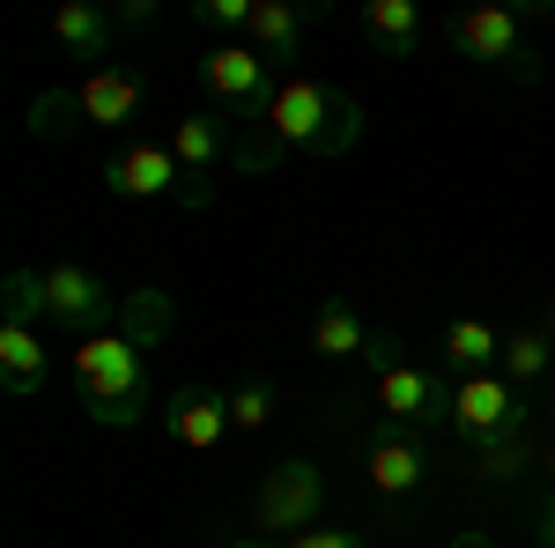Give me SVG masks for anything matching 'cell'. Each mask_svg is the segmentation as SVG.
<instances>
[{
  "instance_id": "obj_1",
  "label": "cell",
  "mask_w": 555,
  "mask_h": 548,
  "mask_svg": "<svg viewBox=\"0 0 555 548\" xmlns=\"http://www.w3.org/2000/svg\"><path fill=\"white\" fill-rule=\"evenodd\" d=\"M259 127H267V141L237 149V170L245 178L274 170L282 156H348L363 141V104L341 97L326 75H289V82L274 89V104H267Z\"/></svg>"
},
{
  "instance_id": "obj_2",
  "label": "cell",
  "mask_w": 555,
  "mask_h": 548,
  "mask_svg": "<svg viewBox=\"0 0 555 548\" xmlns=\"http://www.w3.org/2000/svg\"><path fill=\"white\" fill-rule=\"evenodd\" d=\"M8 319H30V327H75V334H119L127 327V296L104 290V275H89L82 259H52V267H23L8 275Z\"/></svg>"
},
{
  "instance_id": "obj_3",
  "label": "cell",
  "mask_w": 555,
  "mask_h": 548,
  "mask_svg": "<svg viewBox=\"0 0 555 548\" xmlns=\"http://www.w3.org/2000/svg\"><path fill=\"white\" fill-rule=\"evenodd\" d=\"M75 385H82V416L96 430H133V422L164 416L156 400V379H149V341H133L127 327L119 334H89L75 341Z\"/></svg>"
},
{
  "instance_id": "obj_4",
  "label": "cell",
  "mask_w": 555,
  "mask_h": 548,
  "mask_svg": "<svg viewBox=\"0 0 555 548\" xmlns=\"http://www.w3.org/2000/svg\"><path fill=\"white\" fill-rule=\"evenodd\" d=\"M319 511H326V467H319V460H282V467L259 474L245 519H253V534L282 541V534H311Z\"/></svg>"
},
{
  "instance_id": "obj_5",
  "label": "cell",
  "mask_w": 555,
  "mask_h": 548,
  "mask_svg": "<svg viewBox=\"0 0 555 548\" xmlns=\"http://www.w3.org/2000/svg\"><path fill=\"white\" fill-rule=\"evenodd\" d=\"M444 38H452V52L460 60H474V67H496V75H518V82H541V60H533V44H526V30H518L512 8H460L452 23H444Z\"/></svg>"
},
{
  "instance_id": "obj_6",
  "label": "cell",
  "mask_w": 555,
  "mask_h": 548,
  "mask_svg": "<svg viewBox=\"0 0 555 548\" xmlns=\"http://www.w3.org/2000/svg\"><path fill=\"white\" fill-rule=\"evenodd\" d=\"M541 408H526V393H518L504 371H481V379H452V430L467 437L474 453L481 445H504L518 430H533Z\"/></svg>"
},
{
  "instance_id": "obj_7",
  "label": "cell",
  "mask_w": 555,
  "mask_h": 548,
  "mask_svg": "<svg viewBox=\"0 0 555 548\" xmlns=\"http://www.w3.org/2000/svg\"><path fill=\"white\" fill-rule=\"evenodd\" d=\"M193 75H201V89H208L222 112H253V119H267L274 89L289 82V75H282V67H274L267 52H253L245 38H237V44H208Z\"/></svg>"
},
{
  "instance_id": "obj_8",
  "label": "cell",
  "mask_w": 555,
  "mask_h": 548,
  "mask_svg": "<svg viewBox=\"0 0 555 548\" xmlns=\"http://www.w3.org/2000/svg\"><path fill=\"white\" fill-rule=\"evenodd\" d=\"M363 482H371L378 505H408V497H423L429 445L408 430V422H378V430L363 437Z\"/></svg>"
},
{
  "instance_id": "obj_9",
  "label": "cell",
  "mask_w": 555,
  "mask_h": 548,
  "mask_svg": "<svg viewBox=\"0 0 555 548\" xmlns=\"http://www.w3.org/2000/svg\"><path fill=\"white\" fill-rule=\"evenodd\" d=\"M104 193L112 201H185L193 208V186L178 170L171 141H127L112 164H104Z\"/></svg>"
},
{
  "instance_id": "obj_10",
  "label": "cell",
  "mask_w": 555,
  "mask_h": 548,
  "mask_svg": "<svg viewBox=\"0 0 555 548\" xmlns=\"http://www.w3.org/2000/svg\"><path fill=\"white\" fill-rule=\"evenodd\" d=\"M378 416L408 430H452V371H423V364L378 371Z\"/></svg>"
},
{
  "instance_id": "obj_11",
  "label": "cell",
  "mask_w": 555,
  "mask_h": 548,
  "mask_svg": "<svg viewBox=\"0 0 555 548\" xmlns=\"http://www.w3.org/2000/svg\"><path fill=\"white\" fill-rule=\"evenodd\" d=\"M164 141H171V156H178V170H185V186H193V208H208L215 170L237 164V149H230V119H222V112H178Z\"/></svg>"
},
{
  "instance_id": "obj_12",
  "label": "cell",
  "mask_w": 555,
  "mask_h": 548,
  "mask_svg": "<svg viewBox=\"0 0 555 548\" xmlns=\"http://www.w3.org/2000/svg\"><path fill=\"white\" fill-rule=\"evenodd\" d=\"M75 97H82V127L96 133H127L133 119H141V104H149V67H96L89 82H75Z\"/></svg>"
},
{
  "instance_id": "obj_13",
  "label": "cell",
  "mask_w": 555,
  "mask_h": 548,
  "mask_svg": "<svg viewBox=\"0 0 555 548\" xmlns=\"http://www.w3.org/2000/svg\"><path fill=\"white\" fill-rule=\"evenodd\" d=\"M230 430H237V422H230V400H222V393H208V385H178V393H164V437H171V445H185V453H215Z\"/></svg>"
},
{
  "instance_id": "obj_14",
  "label": "cell",
  "mask_w": 555,
  "mask_h": 548,
  "mask_svg": "<svg viewBox=\"0 0 555 548\" xmlns=\"http://www.w3.org/2000/svg\"><path fill=\"white\" fill-rule=\"evenodd\" d=\"M44 379H52L44 334L30 319H8V311H0V385H8L15 400H30V393H44Z\"/></svg>"
},
{
  "instance_id": "obj_15",
  "label": "cell",
  "mask_w": 555,
  "mask_h": 548,
  "mask_svg": "<svg viewBox=\"0 0 555 548\" xmlns=\"http://www.w3.org/2000/svg\"><path fill=\"white\" fill-rule=\"evenodd\" d=\"M363 38H371L378 60H415L423 38H429L423 0H371V8H363Z\"/></svg>"
},
{
  "instance_id": "obj_16",
  "label": "cell",
  "mask_w": 555,
  "mask_h": 548,
  "mask_svg": "<svg viewBox=\"0 0 555 548\" xmlns=\"http://www.w3.org/2000/svg\"><path fill=\"white\" fill-rule=\"evenodd\" d=\"M304 341H311V356H326V364H363V348H371L378 334H371V319H363L356 304L334 296V304H319V311H311Z\"/></svg>"
},
{
  "instance_id": "obj_17",
  "label": "cell",
  "mask_w": 555,
  "mask_h": 548,
  "mask_svg": "<svg viewBox=\"0 0 555 548\" xmlns=\"http://www.w3.org/2000/svg\"><path fill=\"white\" fill-rule=\"evenodd\" d=\"M119 30H127V23L104 15V8H89V0H60V8H52V44L75 52V60H104ZM104 67H112V60H104Z\"/></svg>"
},
{
  "instance_id": "obj_18",
  "label": "cell",
  "mask_w": 555,
  "mask_h": 548,
  "mask_svg": "<svg viewBox=\"0 0 555 548\" xmlns=\"http://www.w3.org/2000/svg\"><path fill=\"white\" fill-rule=\"evenodd\" d=\"M437 356H444V371H452V379H481V371H496L504 334H496L489 319H452V327L437 334Z\"/></svg>"
},
{
  "instance_id": "obj_19",
  "label": "cell",
  "mask_w": 555,
  "mask_h": 548,
  "mask_svg": "<svg viewBox=\"0 0 555 548\" xmlns=\"http://www.w3.org/2000/svg\"><path fill=\"white\" fill-rule=\"evenodd\" d=\"M496 371L526 393V385H541L555 371V311H541L533 327H518V334H504V356H496Z\"/></svg>"
},
{
  "instance_id": "obj_20",
  "label": "cell",
  "mask_w": 555,
  "mask_h": 548,
  "mask_svg": "<svg viewBox=\"0 0 555 548\" xmlns=\"http://www.w3.org/2000/svg\"><path fill=\"white\" fill-rule=\"evenodd\" d=\"M245 44H253V52H267L274 67H282V60H297V44H304V8H297V0H259Z\"/></svg>"
},
{
  "instance_id": "obj_21",
  "label": "cell",
  "mask_w": 555,
  "mask_h": 548,
  "mask_svg": "<svg viewBox=\"0 0 555 548\" xmlns=\"http://www.w3.org/2000/svg\"><path fill=\"white\" fill-rule=\"evenodd\" d=\"M82 127V97L75 89H44V97H30V133L38 141H60V133Z\"/></svg>"
},
{
  "instance_id": "obj_22",
  "label": "cell",
  "mask_w": 555,
  "mask_h": 548,
  "mask_svg": "<svg viewBox=\"0 0 555 548\" xmlns=\"http://www.w3.org/2000/svg\"><path fill=\"white\" fill-rule=\"evenodd\" d=\"M222 548H371L363 534H348V526H311V534H282V541H267V534H237V541Z\"/></svg>"
},
{
  "instance_id": "obj_23",
  "label": "cell",
  "mask_w": 555,
  "mask_h": 548,
  "mask_svg": "<svg viewBox=\"0 0 555 548\" xmlns=\"http://www.w3.org/2000/svg\"><path fill=\"white\" fill-rule=\"evenodd\" d=\"M253 8L259 0H193V23L201 30H222V44H237L253 30Z\"/></svg>"
},
{
  "instance_id": "obj_24",
  "label": "cell",
  "mask_w": 555,
  "mask_h": 548,
  "mask_svg": "<svg viewBox=\"0 0 555 548\" xmlns=\"http://www.w3.org/2000/svg\"><path fill=\"white\" fill-rule=\"evenodd\" d=\"M230 422H237V430H267V422H274V379L237 385V393H230Z\"/></svg>"
},
{
  "instance_id": "obj_25",
  "label": "cell",
  "mask_w": 555,
  "mask_h": 548,
  "mask_svg": "<svg viewBox=\"0 0 555 548\" xmlns=\"http://www.w3.org/2000/svg\"><path fill=\"white\" fill-rule=\"evenodd\" d=\"M526 519H533V541H541V548H555V497H548V489H541V497L526 505Z\"/></svg>"
},
{
  "instance_id": "obj_26",
  "label": "cell",
  "mask_w": 555,
  "mask_h": 548,
  "mask_svg": "<svg viewBox=\"0 0 555 548\" xmlns=\"http://www.w3.org/2000/svg\"><path fill=\"white\" fill-rule=\"evenodd\" d=\"M533 482H541V489H548V497H555V437H548V445H541V460H533Z\"/></svg>"
},
{
  "instance_id": "obj_27",
  "label": "cell",
  "mask_w": 555,
  "mask_h": 548,
  "mask_svg": "<svg viewBox=\"0 0 555 548\" xmlns=\"http://www.w3.org/2000/svg\"><path fill=\"white\" fill-rule=\"evenodd\" d=\"M444 548H504V541H496V534H452Z\"/></svg>"
},
{
  "instance_id": "obj_28",
  "label": "cell",
  "mask_w": 555,
  "mask_h": 548,
  "mask_svg": "<svg viewBox=\"0 0 555 548\" xmlns=\"http://www.w3.org/2000/svg\"><path fill=\"white\" fill-rule=\"evenodd\" d=\"M541 430L555 437V385H548V400H541Z\"/></svg>"
}]
</instances>
